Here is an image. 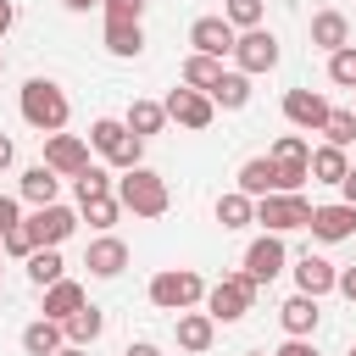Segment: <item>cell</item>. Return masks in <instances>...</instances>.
I'll return each mask as SVG.
<instances>
[{
  "instance_id": "cell-32",
  "label": "cell",
  "mask_w": 356,
  "mask_h": 356,
  "mask_svg": "<svg viewBox=\"0 0 356 356\" xmlns=\"http://www.w3.org/2000/svg\"><path fill=\"white\" fill-rule=\"evenodd\" d=\"M78 206H83L89 228H100V234H106V228L122 217V200H117V195H95V200H78Z\"/></svg>"
},
{
  "instance_id": "cell-22",
  "label": "cell",
  "mask_w": 356,
  "mask_h": 356,
  "mask_svg": "<svg viewBox=\"0 0 356 356\" xmlns=\"http://www.w3.org/2000/svg\"><path fill=\"white\" fill-rule=\"evenodd\" d=\"M239 189H245L250 200L273 195V189H278V167H273V156H250V161L239 167Z\"/></svg>"
},
{
  "instance_id": "cell-12",
  "label": "cell",
  "mask_w": 356,
  "mask_h": 356,
  "mask_svg": "<svg viewBox=\"0 0 356 356\" xmlns=\"http://www.w3.org/2000/svg\"><path fill=\"white\" fill-rule=\"evenodd\" d=\"M234 39H239V28L228 22V17H200L195 28H189V44L200 50V56H234Z\"/></svg>"
},
{
  "instance_id": "cell-27",
  "label": "cell",
  "mask_w": 356,
  "mask_h": 356,
  "mask_svg": "<svg viewBox=\"0 0 356 356\" xmlns=\"http://www.w3.org/2000/svg\"><path fill=\"white\" fill-rule=\"evenodd\" d=\"M211 100H217L222 111L250 106V72H222V78H217V89H211Z\"/></svg>"
},
{
  "instance_id": "cell-43",
  "label": "cell",
  "mask_w": 356,
  "mask_h": 356,
  "mask_svg": "<svg viewBox=\"0 0 356 356\" xmlns=\"http://www.w3.org/2000/svg\"><path fill=\"white\" fill-rule=\"evenodd\" d=\"M11 22H17V6H11V0H0V39L11 33Z\"/></svg>"
},
{
  "instance_id": "cell-11",
  "label": "cell",
  "mask_w": 356,
  "mask_h": 356,
  "mask_svg": "<svg viewBox=\"0 0 356 356\" xmlns=\"http://www.w3.org/2000/svg\"><path fill=\"white\" fill-rule=\"evenodd\" d=\"M284 261H289V250H284L278 234H261V239H250V250H245V273H250L256 284H273V278L284 273Z\"/></svg>"
},
{
  "instance_id": "cell-5",
  "label": "cell",
  "mask_w": 356,
  "mask_h": 356,
  "mask_svg": "<svg viewBox=\"0 0 356 356\" xmlns=\"http://www.w3.org/2000/svg\"><path fill=\"white\" fill-rule=\"evenodd\" d=\"M250 300H256V278H250V273H222V278L206 289V312H211L217 323H239V317L250 312Z\"/></svg>"
},
{
  "instance_id": "cell-28",
  "label": "cell",
  "mask_w": 356,
  "mask_h": 356,
  "mask_svg": "<svg viewBox=\"0 0 356 356\" xmlns=\"http://www.w3.org/2000/svg\"><path fill=\"white\" fill-rule=\"evenodd\" d=\"M122 122H128V134L150 139V134H161V122H167V106H156V100H134Z\"/></svg>"
},
{
  "instance_id": "cell-42",
  "label": "cell",
  "mask_w": 356,
  "mask_h": 356,
  "mask_svg": "<svg viewBox=\"0 0 356 356\" xmlns=\"http://www.w3.org/2000/svg\"><path fill=\"white\" fill-rule=\"evenodd\" d=\"M339 295H345V300H356V261L339 273Z\"/></svg>"
},
{
  "instance_id": "cell-45",
  "label": "cell",
  "mask_w": 356,
  "mask_h": 356,
  "mask_svg": "<svg viewBox=\"0 0 356 356\" xmlns=\"http://www.w3.org/2000/svg\"><path fill=\"white\" fill-rule=\"evenodd\" d=\"M11 156H17V145H11V139H6V134H0V172H6V167H11Z\"/></svg>"
},
{
  "instance_id": "cell-17",
  "label": "cell",
  "mask_w": 356,
  "mask_h": 356,
  "mask_svg": "<svg viewBox=\"0 0 356 356\" xmlns=\"http://www.w3.org/2000/svg\"><path fill=\"white\" fill-rule=\"evenodd\" d=\"M317 295H289L284 306H278V323H284V334L289 339H312V328H317Z\"/></svg>"
},
{
  "instance_id": "cell-25",
  "label": "cell",
  "mask_w": 356,
  "mask_h": 356,
  "mask_svg": "<svg viewBox=\"0 0 356 356\" xmlns=\"http://www.w3.org/2000/svg\"><path fill=\"white\" fill-rule=\"evenodd\" d=\"M28 278H33L39 289H50L56 278H67V261H61V250H56V245H39V250L28 256Z\"/></svg>"
},
{
  "instance_id": "cell-37",
  "label": "cell",
  "mask_w": 356,
  "mask_h": 356,
  "mask_svg": "<svg viewBox=\"0 0 356 356\" xmlns=\"http://www.w3.org/2000/svg\"><path fill=\"white\" fill-rule=\"evenodd\" d=\"M328 78H334L339 89H356V44H345V50L328 56Z\"/></svg>"
},
{
  "instance_id": "cell-10",
  "label": "cell",
  "mask_w": 356,
  "mask_h": 356,
  "mask_svg": "<svg viewBox=\"0 0 356 356\" xmlns=\"http://www.w3.org/2000/svg\"><path fill=\"white\" fill-rule=\"evenodd\" d=\"M72 228H78V211H67L61 200H50V206H33V217H28V234H33V245H61Z\"/></svg>"
},
{
  "instance_id": "cell-36",
  "label": "cell",
  "mask_w": 356,
  "mask_h": 356,
  "mask_svg": "<svg viewBox=\"0 0 356 356\" xmlns=\"http://www.w3.org/2000/svg\"><path fill=\"white\" fill-rule=\"evenodd\" d=\"M261 11H267L261 0H228V6H222V17H228L239 33H245V28H261Z\"/></svg>"
},
{
  "instance_id": "cell-9",
  "label": "cell",
  "mask_w": 356,
  "mask_h": 356,
  "mask_svg": "<svg viewBox=\"0 0 356 356\" xmlns=\"http://www.w3.org/2000/svg\"><path fill=\"white\" fill-rule=\"evenodd\" d=\"M44 167L61 172V178H78L89 167V145L78 134H44Z\"/></svg>"
},
{
  "instance_id": "cell-52",
  "label": "cell",
  "mask_w": 356,
  "mask_h": 356,
  "mask_svg": "<svg viewBox=\"0 0 356 356\" xmlns=\"http://www.w3.org/2000/svg\"><path fill=\"white\" fill-rule=\"evenodd\" d=\"M350 356H356V345H350Z\"/></svg>"
},
{
  "instance_id": "cell-13",
  "label": "cell",
  "mask_w": 356,
  "mask_h": 356,
  "mask_svg": "<svg viewBox=\"0 0 356 356\" xmlns=\"http://www.w3.org/2000/svg\"><path fill=\"white\" fill-rule=\"evenodd\" d=\"M328 111H334V106H328L317 89H289V95H284V117H289L295 128H306V134H323Z\"/></svg>"
},
{
  "instance_id": "cell-48",
  "label": "cell",
  "mask_w": 356,
  "mask_h": 356,
  "mask_svg": "<svg viewBox=\"0 0 356 356\" xmlns=\"http://www.w3.org/2000/svg\"><path fill=\"white\" fill-rule=\"evenodd\" d=\"M67 11H89V6H100V0H61Z\"/></svg>"
},
{
  "instance_id": "cell-49",
  "label": "cell",
  "mask_w": 356,
  "mask_h": 356,
  "mask_svg": "<svg viewBox=\"0 0 356 356\" xmlns=\"http://www.w3.org/2000/svg\"><path fill=\"white\" fill-rule=\"evenodd\" d=\"M0 72H6V56H0Z\"/></svg>"
},
{
  "instance_id": "cell-35",
  "label": "cell",
  "mask_w": 356,
  "mask_h": 356,
  "mask_svg": "<svg viewBox=\"0 0 356 356\" xmlns=\"http://www.w3.org/2000/svg\"><path fill=\"white\" fill-rule=\"evenodd\" d=\"M323 134H328V145H356V111H328V122H323Z\"/></svg>"
},
{
  "instance_id": "cell-6",
  "label": "cell",
  "mask_w": 356,
  "mask_h": 356,
  "mask_svg": "<svg viewBox=\"0 0 356 356\" xmlns=\"http://www.w3.org/2000/svg\"><path fill=\"white\" fill-rule=\"evenodd\" d=\"M89 145L111 161V167H139V150H145V139L139 134H128V122H117V117H100L95 128H89Z\"/></svg>"
},
{
  "instance_id": "cell-33",
  "label": "cell",
  "mask_w": 356,
  "mask_h": 356,
  "mask_svg": "<svg viewBox=\"0 0 356 356\" xmlns=\"http://www.w3.org/2000/svg\"><path fill=\"white\" fill-rule=\"evenodd\" d=\"M72 189H78V200H95V195H111V172L89 161V167H83V172L72 178Z\"/></svg>"
},
{
  "instance_id": "cell-18",
  "label": "cell",
  "mask_w": 356,
  "mask_h": 356,
  "mask_svg": "<svg viewBox=\"0 0 356 356\" xmlns=\"http://www.w3.org/2000/svg\"><path fill=\"white\" fill-rule=\"evenodd\" d=\"M211 339H217V317L211 312H178V345L189 350V356H200V350H211Z\"/></svg>"
},
{
  "instance_id": "cell-23",
  "label": "cell",
  "mask_w": 356,
  "mask_h": 356,
  "mask_svg": "<svg viewBox=\"0 0 356 356\" xmlns=\"http://www.w3.org/2000/svg\"><path fill=\"white\" fill-rule=\"evenodd\" d=\"M56 189H61V172H50L44 161L22 172V200H28V206H50V200H56Z\"/></svg>"
},
{
  "instance_id": "cell-14",
  "label": "cell",
  "mask_w": 356,
  "mask_h": 356,
  "mask_svg": "<svg viewBox=\"0 0 356 356\" xmlns=\"http://www.w3.org/2000/svg\"><path fill=\"white\" fill-rule=\"evenodd\" d=\"M312 234L323 245H339L356 234V206L350 200H334V206H312Z\"/></svg>"
},
{
  "instance_id": "cell-3",
  "label": "cell",
  "mask_w": 356,
  "mask_h": 356,
  "mask_svg": "<svg viewBox=\"0 0 356 356\" xmlns=\"http://www.w3.org/2000/svg\"><path fill=\"white\" fill-rule=\"evenodd\" d=\"M256 222L267 234H289V228H312V200L300 189H273L256 200Z\"/></svg>"
},
{
  "instance_id": "cell-20",
  "label": "cell",
  "mask_w": 356,
  "mask_h": 356,
  "mask_svg": "<svg viewBox=\"0 0 356 356\" xmlns=\"http://www.w3.org/2000/svg\"><path fill=\"white\" fill-rule=\"evenodd\" d=\"M89 300H83V284H72V278H56L50 289H44V317H56V323H67L72 312H83Z\"/></svg>"
},
{
  "instance_id": "cell-7",
  "label": "cell",
  "mask_w": 356,
  "mask_h": 356,
  "mask_svg": "<svg viewBox=\"0 0 356 356\" xmlns=\"http://www.w3.org/2000/svg\"><path fill=\"white\" fill-rule=\"evenodd\" d=\"M161 106H167V117H172V122H184L189 134L211 128V111H217V100H211L206 89H189V83H184V89H172Z\"/></svg>"
},
{
  "instance_id": "cell-4",
  "label": "cell",
  "mask_w": 356,
  "mask_h": 356,
  "mask_svg": "<svg viewBox=\"0 0 356 356\" xmlns=\"http://www.w3.org/2000/svg\"><path fill=\"white\" fill-rule=\"evenodd\" d=\"M195 300H206V284H200L195 267H167V273L150 278V306H161V312H189Z\"/></svg>"
},
{
  "instance_id": "cell-38",
  "label": "cell",
  "mask_w": 356,
  "mask_h": 356,
  "mask_svg": "<svg viewBox=\"0 0 356 356\" xmlns=\"http://www.w3.org/2000/svg\"><path fill=\"white\" fill-rule=\"evenodd\" d=\"M0 245H6V256H22V261H28L33 250H39V245H33V234H28V222H17V228H11V234H6Z\"/></svg>"
},
{
  "instance_id": "cell-44",
  "label": "cell",
  "mask_w": 356,
  "mask_h": 356,
  "mask_svg": "<svg viewBox=\"0 0 356 356\" xmlns=\"http://www.w3.org/2000/svg\"><path fill=\"white\" fill-rule=\"evenodd\" d=\"M339 195H345V200H350V206H356V167H350V172H345V178H339Z\"/></svg>"
},
{
  "instance_id": "cell-40",
  "label": "cell",
  "mask_w": 356,
  "mask_h": 356,
  "mask_svg": "<svg viewBox=\"0 0 356 356\" xmlns=\"http://www.w3.org/2000/svg\"><path fill=\"white\" fill-rule=\"evenodd\" d=\"M17 222H22V206H17L11 195H0V239H6V234H11Z\"/></svg>"
},
{
  "instance_id": "cell-2",
  "label": "cell",
  "mask_w": 356,
  "mask_h": 356,
  "mask_svg": "<svg viewBox=\"0 0 356 356\" xmlns=\"http://www.w3.org/2000/svg\"><path fill=\"white\" fill-rule=\"evenodd\" d=\"M117 200H122V211H134V217H161L172 195H167V178H161V172L128 167V172L117 178Z\"/></svg>"
},
{
  "instance_id": "cell-16",
  "label": "cell",
  "mask_w": 356,
  "mask_h": 356,
  "mask_svg": "<svg viewBox=\"0 0 356 356\" xmlns=\"http://www.w3.org/2000/svg\"><path fill=\"white\" fill-rule=\"evenodd\" d=\"M295 284H300V295H328V289H339V267L306 250V256L295 261Z\"/></svg>"
},
{
  "instance_id": "cell-29",
  "label": "cell",
  "mask_w": 356,
  "mask_h": 356,
  "mask_svg": "<svg viewBox=\"0 0 356 356\" xmlns=\"http://www.w3.org/2000/svg\"><path fill=\"white\" fill-rule=\"evenodd\" d=\"M217 222H222V228H245V222H256V200H250L245 189H228V195L217 200Z\"/></svg>"
},
{
  "instance_id": "cell-34",
  "label": "cell",
  "mask_w": 356,
  "mask_h": 356,
  "mask_svg": "<svg viewBox=\"0 0 356 356\" xmlns=\"http://www.w3.org/2000/svg\"><path fill=\"white\" fill-rule=\"evenodd\" d=\"M267 156H273V161H306V167H312V145H306L300 134H278Z\"/></svg>"
},
{
  "instance_id": "cell-26",
  "label": "cell",
  "mask_w": 356,
  "mask_h": 356,
  "mask_svg": "<svg viewBox=\"0 0 356 356\" xmlns=\"http://www.w3.org/2000/svg\"><path fill=\"white\" fill-rule=\"evenodd\" d=\"M106 50H111V56H139V50H145V28H139V22H111V17H106Z\"/></svg>"
},
{
  "instance_id": "cell-30",
  "label": "cell",
  "mask_w": 356,
  "mask_h": 356,
  "mask_svg": "<svg viewBox=\"0 0 356 356\" xmlns=\"http://www.w3.org/2000/svg\"><path fill=\"white\" fill-rule=\"evenodd\" d=\"M217 78H222V61H217V56H200V50H195V56L184 61V83H189V89H206V95H211Z\"/></svg>"
},
{
  "instance_id": "cell-39",
  "label": "cell",
  "mask_w": 356,
  "mask_h": 356,
  "mask_svg": "<svg viewBox=\"0 0 356 356\" xmlns=\"http://www.w3.org/2000/svg\"><path fill=\"white\" fill-rule=\"evenodd\" d=\"M100 11H106L111 22H139V17H145V0H100Z\"/></svg>"
},
{
  "instance_id": "cell-51",
  "label": "cell",
  "mask_w": 356,
  "mask_h": 356,
  "mask_svg": "<svg viewBox=\"0 0 356 356\" xmlns=\"http://www.w3.org/2000/svg\"><path fill=\"white\" fill-rule=\"evenodd\" d=\"M350 95H356V89H350ZM350 111H356V106H350Z\"/></svg>"
},
{
  "instance_id": "cell-1",
  "label": "cell",
  "mask_w": 356,
  "mask_h": 356,
  "mask_svg": "<svg viewBox=\"0 0 356 356\" xmlns=\"http://www.w3.org/2000/svg\"><path fill=\"white\" fill-rule=\"evenodd\" d=\"M67 95H61V83H50V78H28L22 83V122L28 128H39V134H61L67 128Z\"/></svg>"
},
{
  "instance_id": "cell-8",
  "label": "cell",
  "mask_w": 356,
  "mask_h": 356,
  "mask_svg": "<svg viewBox=\"0 0 356 356\" xmlns=\"http://www.w3.org/2000/svg\"><path fill=\"white\" fill-rule=\"evenodd\" d=\"M234 61H239V72H273L278 67V39L267 28H245L234 39Z\"/></svg>"
},
{
  "instance_id": "cell-21",
  "label": "cell",
  "mask_w": 356,
  "mask_h": 356,
  "mask_svg": "<svg viewBox=\"0 0 356 356\" xmlns=\"http://www.w3.org/2000/svg\"><path fill=\"white\" fill-rule=\"evenodd\" d=\"M312 44L328 50V56L345 50V44H350V22H345L339 11H317V17H312Z\"/></svg>"
},
{
  "instance_id": "cell-53",
  "label": "cell",
  "mask_w": 356,
  "mask_h": 356,
  "mask_svg": "<svg viewBox=\"0 0 356 356\" xmlns=\"http://www.w3.org/2000/svg\"><path fill=\"white\" fill-rule=\"evenodd\" d=\"M0 273H6V267H0Z\"/></svg>"
},
{
  "instance_id": "cell-50",
  "label": "cell",
  "mask_w": 356,
  "mask_h": 356,
  "mask_svg": "<svg viewBox=\"0 0 356 356\" xmlns=\"http://www.w3.org/2000/svg\"><path fill=\"white\" fill-rule=\"evenodd\" d=\"M250 356H261V350H250Z\"/></svg>"
},
{
  "instance_id": "cell-46",
  "label": "cell",
  "mask_w": 356,
  "mask_h": 356,
  "mask_svg": "<svg viewBox=\"0 0 356 356\" xmlns=\"http://www.w3.org/2000/svg\"><path fill=\"white\" fill-rule=\"evenodd\" d=\"M122 356H161V350H156V345H150V339H139V345H128V350H122Z\"/></svg>"
},
{
  "instance_id": "cell-41",
  "label": "cell",
  "mask_w": 356,
  "mask_h": 356,
  "mask_svg": "<svg viewBox=\"0 0 356 356\" xmlns=\"http://www.w3.org/2000/svg\"><path fill=\"white\" fill-rule=\"evenodd\" d=\"M273 356H317V345H312V339H289V345H278Z\"/></svg>"
},
{
  "instance_id": "cell-15",
  "label": "cell",
  "mask_w": 356,
  "mask_h": 356,
  "mask_svg": "<svg viewBox=\"0 0 356 356\" xmlns=\"http://www.w3.org/2000/svg\"><path fill=\"white\" fill-rule=\"evenodd\" d=\"M83 267H89L95 278H117V273L128 267V245H122L117 234H100V239L83 250Z\"/></svg>"
},
{
  "instance_id": "cell-24",
  "label": "cell",
  "mask_w": 356,
  "mask_h": 356,
  "mask_svg": "<svg viewBox=\"0 0 356 356\" xmlns=\"http://www.w3.org/2000/svg\"><path fill=\"white\" fill-rule=\"evenodd\" d=\"M345 172H350V161H345L339 145H317L312 150V184H339Z\"/></svg>"
},
{
  "instance_id": "cell-19",
  "label": "cell",
  "mask_w": 356,
  "mask_h": 356,
  "mask_svg": "<svg viewBox=\"0 0 356 356\" xmlns=\"http://www.w3.org/2000/svg\"><path fill=\"white\" fill-rule=\"evenodd\" d=\"M61 345H67V323H56V317H39V323L22 328V350L28 356H56Z\"/></svg>"
},
{
  "instance_id": "cell-47",
  "label": "cell",
  "mask_w": 356,
  "mask_h": 356,
  "mask_svg": "<svg viewBox=\"0 0 356 356\" xmlns=\"http://www.w3.org/2000/svg\"><path fill=\"white\" fill-rule=\"evenodd\" d=\"M56 356H89V345H72V339H67V345H61Z\"/></svg>"
},
{
  "instance_id": "cell-31",
  "label": "cell",
  "mask_w": 356,
  "mask_h": 356,
  "mask_svg": "<svg viewBox=\"0 0 356 356\" xmlns=\"http://www.w3.org/2000/svg\"><path fill=\"white\" fill-rule=\"evenodd\" d=\"M100 328H106L100 306H83V312H72V317H67V339H72V345H95V339H100Z\"/></svg>"
}]
</instances>
